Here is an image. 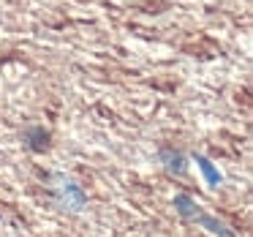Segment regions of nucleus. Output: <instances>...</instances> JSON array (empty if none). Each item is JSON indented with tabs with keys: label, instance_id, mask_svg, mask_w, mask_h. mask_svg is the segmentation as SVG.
<instances>
[{
	"label": "nucleus",
	"instance_id": "f257e3e1",
	"mask_svg": "<svg viewBox=\"0 0 253 237\" xmlns=\"http://www.w3.org/2000/svg\"><path fill=\"white\" fill-rule=\"evenodd\" d=\"M60 199L66 202V207H71V210H77L79 204L84 202V193H82V188L77 186V183H71V180H66L60 186Z\"/></svg>",
	"mask_w": 253,
	"mask_h": 237
},
{
	"label": "nucleus",
	"instance_id": "20e7f679",
	"mask_svg": "<svg viewBox=\"0 0 253 237\" xmlns=\"http://www.w3.org/2000/svg\"><path fill=\"white\" fill-rule=\"evenodd\" d=\"M196 221H199V224H202V226H207L210 232H215V235H220V237H231V232L226 229V226L220 224V221L210 218V215H202V213H199V215H196Z\"/></svg>",
	"mask_w": 253,
	"mask_h": 237
},
{
	"label": "nucleus",
	"instance_id": "f03ea898",
	"mask_svg": "<svg viewBox=\"0 0 253 237\" xmlns=\"http://www.w3.org/2000/svg\"><path fill=\"white\" fill-rule=\"evenodd\" d=\"M171 204H174V210L182 215V218H196V215H199L196 202H193V199L188 196V193H177L174 202H171Z\"/></svg>",
	"mask_w": 253,
	"mask_h": 237
},
{
	"label": "nucleus",
	"instance_id": "423d86ee",
	"mask_svg": "<svg viewBox=\"0 0 253 237\" xmlns=\"http://www.w3.org/2000/svg\"><path fill=\"white\" fill-rule=\"evenodd\" d=\"M164 158H166V166H169L171 172H177V175H182V172H185V166H182V164H185V158H182L180 153L171 155L169 150H164Z\"/></svg>",
	"mask_w": 253,
	"mask_h": 237
},
{
	"label": "nucleus",
	"instance_id": "7ed1b4c3",
	"mask_svg": "<svg viewBox=\"0 0 253 237\" xmlns=\"http://www.w3.org/2000/svg\"><path fill=\"white\" fill-rule=\"evenodd\" d=\"M196 164H199V169L204 172V177H207V183H210V186H220V180H223V177H220V172L215 169V166L210 164L207 158H202V155H199V158H196Z\"/></svg>",
	"mask_w": 253,
	"mask_h": 237
},
{
	"label": "nucleus",
	"instance_id": "39448f33",
	"mask_svg": "<svg viewBox=\"0 0 253 237\" xmlns=\"http://www.w3.org/2000/svg\"><path fill=\"white\" fill-rule=\"evenodd\" d=\"M28 137L33 139V142H30V147H33V150H46V147H49V134H46V131H41V128L30 131Z\"/></svg>",
	"mask_w": 253,
	"mask_h": 237
}]
</instances>
